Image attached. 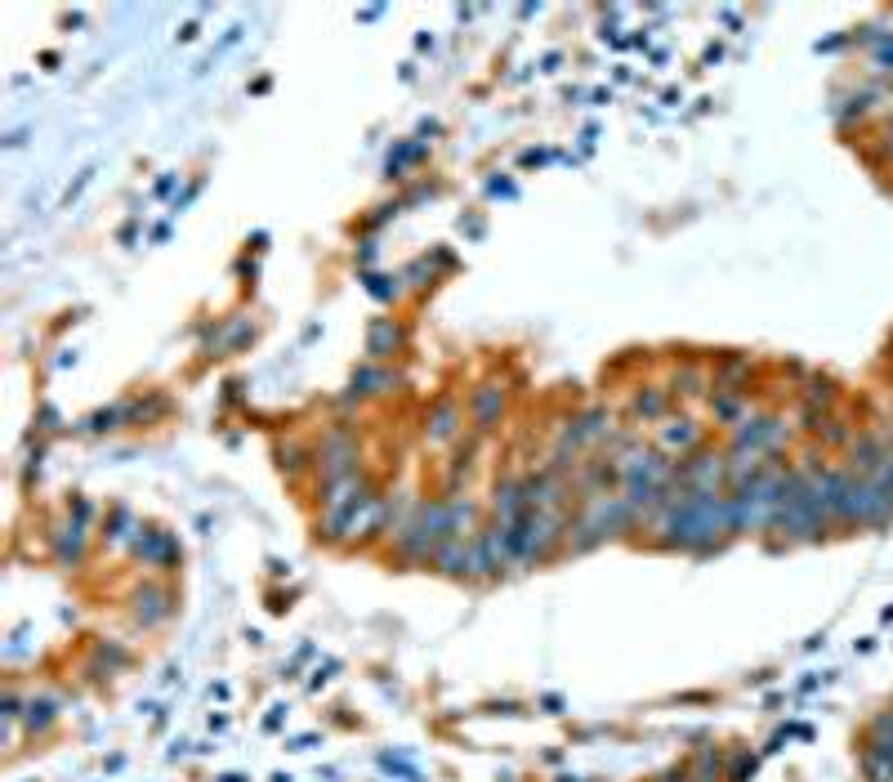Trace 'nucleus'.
<instances>
[{"label":"nucleus","mask_w":893,"mask_h":782,"mask_svg":"<svg viewBox=\"0 0 893 782\" xmlns=\"http://www.w3.org/2000/svg\"><path fill=\"white\" fill-rule=\"evenodd\" d=\"M510 555H505V541H501V528H478L469 537V577H496Z\"/></svg>","instance_id":"nucleus-1"},{"label":"nucleus","mask_w":893,"mask_h":782,"mask_svg":"<svg viewBox=\"0 0 893 782\" xmlns=\"http://www.w3.org/2000/svg\"><path fill=\"white\" fill-rule=\"evenodd\" d=\"M782 438V425L773 421V416H755V421H742V429H737L733 438V456L742 461V456H760L768 452V447Z\"/></svg>","instance_id":"nucleus-2"},{"label":"nucleus","mask_w":893,"mask_h":782,"mask_svg":"<svg viewBox=\"0 0 893 782\" xmlns=\"http://www.w3.org/2000/svg\"><path fill=\"white\" fill-rule=\"evenodd\" d=\"M527 514V497H523V483L505 479L496 483V519H501V528H514L518 519Z\"/></svg>","instance_id":"nucleus-3"},{"label":"nucleus","mask_w":893,"mask_h":782,"mask_svg":"<svg viewBox=\"0 0 893 782\" xmlns=\"http://www.w3.org/2000/svg\"><path fill=\"white\" fill-rule=\"evenodd\" d=\"M434 564L447 572V577H469V541H443L434 550Z\"/></svg>","instance_id":"nucleus-4"},{"label":"nucleus","mask_w":893,"mask_h":782,"mask_svg":"<svg viewBox=\"0 0 893 782\" xmlns=\"http://www.w3.org/2000/svg\"><path fill=\"white\" fill-rule=\"evenodd\" d=\"M170 613V604H166V595H161L157 586H143V590H134V617H139L143 626H152V622H161V617Z\"/></svg>","instance_id":"nucleus-5"},{"label":"nucleus","mask_w":893,"mask_h":782,"mask_svg":"<svg viewBox=\"0 0 893 782\" xmlns=\"http://www.w3.org/2000/svg\"><path fill=\"white\" fill-rule=\"evenodd\" d=\"M661 447H666V452H688V447H697V425L688 421V416L666 421V429H661Z\"/></svg>","instance_id":"nucleus-6"},{"label":"nucleus","mask_w":893,"mask_h":782,"mask_svg":"<svg viewBox=\"0 0 893 782\" xmlns=\"http://www.w3.org/2000/svg\"><path fill=\"white\" fill-rule=\"evenodd\" d=\"M134 550H139V559H143V564H166V559H170V550H175V546H170V537H166V532H143V537H139V546H134Z\"/></svg>","instance_id":"nucleus-7"},{"label":"nucleus","mask_w":893,"mask_h":782,"mask_svg":"<svg viewBox=\"0 0 893 782\" xmlns=\"http://www.w3.org/2000/svg\"><path fill=\"white\" fill-rule=\"evenodd\" d=\"M501 403H505V394H501V389H496V385H483V389H478V394H474V403H469V407H474V421L487 429V421H492V416L501 412Z\"/></svg>","instance_id":"nucleus-8"},{"label":"nucleus","mask_w":893,"mask_h":782,"mask_svg":"<svg viewBox=\"0 0 893 782\" xmlns=\"http://www.w3.org/2000/svg\"><path fill=\"white\" fill-rule=\"evenodd\" d=\"M456 421H460V412L451 403H438V412L429 416V438H434V443H447L451 434H456Z\"/></svg>","instance_id":"nucleus-9"},{"label":"nucleus","mask_w":893,"mask_h":782,"mask_svg":"<svg viewBox=\"0 0 893 782\" xmlns=\"http://www.w3.org/2000/svg\"><path fill=\"white\" fill-rule=\"evenodd\" d=\"M23 724H27L32 733L50 729V724H54V702H50V698H32V702L23 707Z\"/></svg>","instance_id":"nucleus-10"},{"label":"nucleus","mask_w":893,"mask_h":782,"mask_svg":"<svg viewBox=\"0 0 893 782\" xmlns=\"http://www.w3.org/2000/svg\"><path fill=\"white\" fill-rule=\"evenodd\" d=\"M630 412H635L639 421H657V416L666 412V398H661L657 389H639L635 403H630Z\"/></svg>","instance_id":"nucleus-11"},{"label":"nucleus","mask_w":893,"mask_h":782,"mask_svg":"<svg viewBox=\"0 0 893 782\" xmlns=\"http://www.w3.org/2000/svg\"><path fill=\"white\" fill-rule=\"evenodd\" d=\"M715 774H719V756L715 751H697V760H693V782H715Z\"/></svg>","instance_id":"nucleus-12"},{"label":"nucleus","mask_w":893,"mask_h":782,"mask_svg":"<svg viewBox=\"0 0 893 782\" xmlns=\"http://www.w3.org/2000/svg\"><path fill=\"white\" fill-rule=\"evenodd\" d=\"M393 345H398V331H393L389 322H380V327L371 331V345H367V349H371V358H384Z\"/></svg>","instance_id":"nucleus-13"},{"label":"nucleus","mask_w":893,"mask_h":782,"mask_svg":"<svg viewBox=\"0 0 893 782\" xmlns=\"http://www.w3.org/2000/svg\"><path fill=\"white\" fill-rule=\"evenodd\" d=\"M380 385H389V376H384V371H358V376H353V394H380Z\"/></svg>","instance_id":"nucleus-14"},{"label":"nucleus","mask_w":893,"mask_h":782,"mask_svg":"<svg viewBox=\"0 0 893 782\" xmlns=\"http://www.w3.org/2000/svg\"><path fill=\"white\" fill-rule=\"evenodd\" d=\"M697 385H702V371H693V367L675 371V389H679V394H697Z\"/></svg>","instance_id":"nucleus-15"},{"label":"nucleus","mask_w":893,"mask_h":782,"mask_svg":"<svg viewBox=\"0 0 893 782\" xmlns=\"http://www.w3.org/2000/svg\"><path fill=\"white\" fill-rule=\"evenodd\" d=\"M715 412H719V421H733V416L742 412V398H733V394H728V398H719V403H715Z\"/></svg>","instance_id":"nucleus-16"},{"label":"nucleus","mask_w":893,"mask_h":782,"mask_svg":"<svg viewBox=\"0 0 893 782\" xmlns=\"http://www.w3.org/2000/svg\"><path fill=\"white\" fill-rule=\"evenodd\" d=\"M300 456H304L300 447H282V465H286V470H300V465H304Z\"/></svg>","instance_id":"nucleus-17"}]
</instances>
